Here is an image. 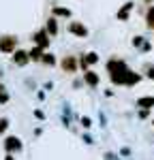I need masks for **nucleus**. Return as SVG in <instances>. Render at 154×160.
<instances>
[{"instance_id":"7ed1b4c3","label":"nucleus","mask_w":154,"mask_h":160,"mask_svg":"<svg viewBox=\"0 0 154 160\" xmlns=\"http://www.w3.org/2000/svg\"><path fill=\"white\" fill-rule=\"evenodd\" d=\"M15 49H17V37L2 34L0 37V53H13Z\"/></svg>"},{"instance_id":"6ab92c4d","label":"nucleus","mask_w":154,"mask_h":160,"mask_svg":"<svg viewBox=\"0 0 154 160\" xmlns=\"http://www.w3.org/2000/svg\"><path fill=\"white\" fill-rule=\"evenodd\" d=\"M9 130V120L7 118H0V135H4Z\"/></svg>"},{"instance_id":"f257e3e1","label":"nucleus","mask_w":154,"mask_h":160,"mask_svg":"<svg viewBox=\"0 0 154 160\" xmlns=\"http://www.w3.org/2000/svg\"><path fill=\"white\" fill-rule=\"evenodd\" d=\"M105 68H107V73H109V79H111V83H114V86H124V81H126V75L131 73V68L126 66V62L120 60V58H109Z\"/></svg>"},{"instance_id":"aec40b11","label":"nucleus","mask_w":154,"mask_h":160,"mask_svg":"<svg viewBox=\"0 0 154 160\" xmlns=\"http://www.w3.org/2000/svg\"><path fill=\"white\" fill-rule=\"evenodd\" d=\"M133 45L135 47H143V37H135L133 38Z\"/></svg>"},{"instance_id":"9d476101","label":"nucleus","mask_w":154,"mask_h":160,"mask_svg":"<svg viewBox=\"0 0 154 160\" xmlns=\"http://www.w3.org/2000/svg\"><path fill=\"white\" fill-rule=\"evenodd\" d=\"M137 107L152 111L154 109V96H141V98H137Z\"/></svg>"},{"instance_id":"412c9836","label":"nucleus","mask_w":154,"mask_h":160,"mask_svg":"<svg viewBox=\"0 0 154 160\" xmlns=\"http://www.w3.org/2000/svg\"><path fill=\"white\" fill-rule=\"evenodd\" d=\"M81 126H84V128H90V126H92L90 118H81Z\"/></svg>"},{"instance_id":"39448f33","label":"nucleus","mask_w":154,"mask_h":160,"mask_svg":"<svg viewBox=\"0 0 154 160\" xmlns=\"http://www.w3.org/2000/svg\"><path fill=\"white\" fill-rule=\"evenodd\" d=\"M60 66H62V71L66 75H75L77 68H79V60H77L75 56H64L62 60H60Z\"/></svg>"},{"instance_id":"5701e85b","label":"nucleus","mask_w":154,"mask_h":160,"mask_svg":"<svg viewBox=\"0 0 154 160\" xmlns=\"http://www.w3.org/2000/svg\"><path fill=\"white\" fill-rule=\"evenodd\" d=\"M143 2H146V4H152V2H154V0H143Z\"/></svg>"},{"instance_id":"ddd939ff","label":"nucleus","mask_w":154,"mask_h":160,"mask_svg":"<svg viewBox=\"0 0 154 160\" xmlns=\"http://www.w3.org/2000/svg\"><path fill=\"white\" fill-rule=\"evenodd\" d=\"M45 28H47V32H49L51 37H56L58 34V17L51 15L49 19H47V24H45Z\"/></svg>"},{"instance_id":"20e7f679","label":"nucleus","mask_w":154,"mask_h":160,"mask_svg":"<svg viewBox=\"0 0 154 160\" xmlns=\"http://www.w3.org/2000/svg\"><path fill=\"white\" fill-rule=\"evenodd\" d=\"M51 34L47 32V28H41V30H37L34 34H32V43L34 45H38V47H43V49H47L49 47V41H51Z\"/></svg>"},{"instance_id":"b1692460","label":"nucleus","mask_w":154,"mask_h":160,"mask_svg":"<svg viewBox=\"0 0 154 160\" xmlns=\"http://www.w3.org/2000/svg\"><path fill=\"white\" fill-rule=\"evenodd\" d=\"M152 126H154V120H152Z\"/></svg>"},{"instance_id":"f8f14e48","label":"nucleus","mask_w":154,"mask_h":160,"mask_svg":"<svg viewBox=\"0 0 154 160\" xmlns=\"http://www.w3.org/2000/svg\"><path fill=\"white\" fill-rule=\"evenodd\" d=\"M45 51H47V49H43V47L34 45L32 49L28 51V53H30V60H32V62H41V60H43V53H45Z\"/></svg>"},{"instance_id":"423d86ee","label":"nucleus","mask_w":154,"mask_h":160,"mask_svg":"<svg viewBox=\"0 0 154 160\" xmlns=\"http://www.w3.org/2000/svg\"><path fill=\"white\" fill-rule=\"evenodd\" d=\"M66 30H69L73 37H77V38H86L88 37V28L81 24V22H71V24L66 26Z\"/></svg>"},{"instance_id":"dca6fc26","label":"nucleus","mask_w":154,"mask_h":160,"mask_svg":"<svg viewBox=\"0 0 154 160\" xmlns=\"http://www.w3.org/2000/svg\"><path fill=\"white\" fill-rule=\"evenodd\" d=\"M51 15H56V17H71V9H64V7H54V9H51Z\"/></svg>"},{"instance_id":"2eb2a0df","label":"nucleus","mask_w":154,"mask_h":160,"mask_svg":"<svg viewBox=\"0 0 154 160\" xmlns=\"http://www.w3.org/2000/svg\"><path fill=\"white\" fill-rule=\"evenodd\" d=\"M141 81V75H137V73H133V71H131V73L126 75V81H124V86H137V83H139Z\"/></svg>"},{"instance_id":"1a4fd4ad","label":"nucleus","mask_w":154,"mask_h":160,"mask_svg":"<svg viewBox=\"0 0 154 160\" xmlns=\"http://www.w3.org/2000/svg\"><path fill=\"white\" fill-rule=\"evenodd\" d=\"M81 75H84V83H86V86H90V88H96L99 83H101V75H99V73H94L92 68L84 71Z\"/></svg>"},{"instance_id":"6e6552de","label":"nucleus","mask_w":154,"mask_h":160,"mask_svg":"<svg viewBox=\"0 0 154 160\" xmlns=\"http://www.w3.org/2000/svg\"><path fill=\"white\" fill-rule=\"evenodd\" d=\"M13 64H15V66H26V64H28V62H32L30 60V53H28V51H24V49H15L13 51Z\"/></svg>"},{"instance_id":"f3484780","label":"nucleus","mask_w":154,"mask_h":160,"mask_svg":"<svg viewBox=\"0 0 154 160\" xmlns=\"http://www.w3.org/2000/svg\"><path fill=\"white\" fill-rule=\"evenodd\" d=\"M41 64H47V66H56L58 62H56V58L51 56L49 51H45V53H43V60H41Z\"/></svg>"},{"instance_id":"0eeeda50","label":"nucleus","mask_w":154,"mask_h":160,"mask_svg":"<svg viewBox=\"0 0 154 160\" xmlns=\"http://www.w3.org/2000/svg\"><path fill=\"white\" fill-rule=\"evenodd\" d=\"M96 62H99V53H94V51L84 53V56L79 58V68H81V71H88L90 66H94Z\"/></svg>"},{"instance_id":"4468645a","label":"nucleus","mask_w":154,"mask_h":160,"mask_svg":"<svg viewBox=\"0 0 154 160\" xmlns=\"http://www.w3.org/2000/svg\"><path fill=\"white\" fill-rule=\"evenodd\" d=\"M146 26H148V30L154 32V4H150L146 11Z\"/></svg>"},{"instance_id":"4be33fe9","label":"nucleus","mask_w":154,"mask_h":160,"mask_svg":"<svg viewBox=\"0 0 154 160\" xmlns=\"http://www.w3.org/2000/svg\"><path fill=\"white\" fill-rule=\"evenodd\" d=\"M146 77L154 81V66H148V73H146Z\"/></svg>"},{"instance_id":"9b49d317","label":"nucleus","mask_w":154,"mask_h":160,"mask_svg":"<svg viewBox=\"0 0 154 160\" xmlns=\"http://www.w3.org/2000/svg\"><path fill=\"white\" fill-rule=\"evenodd\" d=\"M133 7H135L133 2H126V4H124V7H122L120 11L116 13V17H118L120 22H126V19H128V15H131V9H133Z\"/></svg>"},{"instance_id":"a211bd4d","label":"nucleus","mask_w":154,"mask_h":160,"mask_svg":"<svg viewBox=\"0 0 154 160\" xmlns=\"http://www.w3.org/2000/svg\"><path fill=\"white\" fill-rule=\"evenodd\" d=\"M4 102H9V92H7L4 86L0 83V105H4Z\"/></svg>"},{"instance_id":"f03ea898","label":"nucleus","mask_w":154,"mask_h":160,"mask_svg":"<svg viewBox=\"0 0 154 160\" xmlns=\"http://www.w3.org/2000/svg\"><path fill=\"white\" fill-rule=\"evenodd\" d=\"M2 145H4V152H7V154H17V152H22V148H24L22 139L15 137V135H9L2 141Z\"/></svg>"}]
</instances>
